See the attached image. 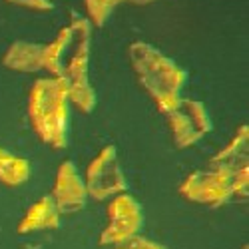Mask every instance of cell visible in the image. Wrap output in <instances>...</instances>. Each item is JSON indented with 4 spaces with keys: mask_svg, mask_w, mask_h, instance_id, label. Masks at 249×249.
Returning a JSON list of instances; mask_svg holds the SVG:
<instances>
[{
    "mask_svg": "<svg viewBox=\"0 0 249 249\" xmlns=\"http://www.w3.org/2000/svg\"><path fill=\"white\" fill-rule=\"evenodd\" d=\"M92 24L88 18L72 16L58 36L44 48V70L68 86L70 104L90 114L96 106V92L88 80Z\"/></svg>",
    "mask_w": 249,
    "mask_h": 249,
    "instance_id": "obj_1",
    "label": "cell"
},
{
    "mask_svg": "<svg viewBox=\"0 0 249 249\" xmlns=\"http://www.w3.org/2000/svg\"><path fill=\"white\" fill-rule=\"evenodd\" d=\"M8 2L30 8V10H36V12H50L54 8V4L50 2V0H8Z\"/></svg>",
    "mask_w": 249,
    "mask_h": 249,
    "instance_id": "obj_15",
    "label": "cell"
},
{
    "mask_svg": "<svg viewBox=\"0 0 249 249\" xmlns=\"http://www.w3.org/2000/svg\"><path fill=\"white\" fill-rule=\"evenodd\" d=\"M30 178V161L0 148V181L10 188L26 183Z\"/></svg>",
    "mask_w": 249,
    "mask_h": 249,
    "instance_id": "obj_12",
    "label": "cell"
},
{
    "mask_svg": "<svg viewBox=\"0 0 249 249\" xmlns=\"http://www.w3.org/2000/svg\"><path fill=\"white\" fill-rule=\"evenodd\" d=\"M168 124L174 134V142L178 148H192L196 143L212 132V120L207 114L205 106L197 100L181 98L176 108H172L168 114Z\"/></svg>",
    "mask_w": 249,
    "mask_h": 249,
    "instance_id": "obj_5",
    "label": "cell"
},
{
    "mask_svg": "<svg viewBox=\"0 0 249 249\" xmlns=\"http://www.w3.org/2000/svg\"><path fill=\"white\" fill-rule=\"evenodd\" d=\"M44 48L46 44L24 42L18 40L12 42L10 48L2 56V64L14 72H38L44 70Z\"/></svg>",
    "mask_w": 249,
    "mask_h": 249,
    "instance_id": "obj_10",
    "label": "cell"
},
{
    "mask_svg": "<svg viewBox=\"0 0 249 249\" xmlns=\"http://www.w3.org/2000/svg\"><path fill=\"white\" fill-rule=\"evenodd\" d=\"M124 249H165L163 245L152 241V239H146V237H142V235H134L130 237L128 241H124L122 243Z\"/></svg>",
    "mask_w": 249,
    "mask_h": 249,
    "instance_id": "obj_14",
    "label": "cell"
},
{
    "mask_svg": "<svg viewBox=\"0 0 249 249\" xmlns=\"http://www.w3.org/2000/svg\"><path fill=\"white\" fill-rule=\"evenodd\" d=\"M241 249H249V247H247V245H243V247H241Z\"/></svg>",
    "mask_w": 249,
    "mask_h": 249,
    "instance_id": "obj_18",
    "label": "cell"
},
{
    "mask_svg": "<svg viewBox=\"0 0 249 249\" xmlns=\"http://www.w3.org/2000/svg\"><path fill=\"white\" fill-rule=\"evenodd\" d=\"M84 183L88 196L98 201L114 197L128 190V181L122 172L116 146H106L90 161Z\"/></svg>",
    "mask_w": 249,
    "mask_h": 249,
    "instance_id": "obj_4",
    "label": "cell"
},
{
    "mask_svg": "<svg viewBox=\"0 0 249 249\" xmlns=\"http://www.w3.org/2000/svg\"><path fill=\"white\" fill-rule=\"evenodd\" d=\"M128 2H134V4H150V2H154V0H128Z\"/></svg>",
    "mask_w": 249,
    "mask_h": 249,
    "instance_id": "obj_16",
    "label": "cell"
},
{
    "mask_svg": "<svg viewBox=\"0 0 249 249\" xmlns=\"http://www.w3.org/2000/svg\"><path fill=\"white\" fill-rule=\"evenodd\" d=\"M126 0H84V6L88 12V20L94 26H104L108 22L110 14L114 12V8Z\"/></svg>",
    "mask_w": 249,
    "mask_h": 249,
    "instance_id": "obj_13",
    "label": "cell"
},
{
    "mask_svg": "<svg viewBox=\"0 0 249 249\" xmlns=\"http://www.w3.org/2000/svg\"><path fill=\"white\" fill-rule=\"evenodd\" d=\"M143 225V212L136 197L118 194L108 205V227L100 233V245H122L138 235Z\"/></svg>",
    "mask_w": 249,
    "mask_h": 249,
    "instance_id": "obj_6",
    "label": "cell"
},
{
    "mask_svg": "<svg viewBox=\"0 0 249 249\" xmlns=\"http://www.w3.org/2000/svg\"><path fill=\"white\" fill-rule=\"evenodd\" d=\"M60 212L50 196L40 197L34 201L24 217L18 223V233H34V231H44V230H58L60 227Z\"/></svg>",
    "mask_w": 249,
    "mask_h": 249,
    "instance_id": "obj_11",
    "label": "cell"
},
{
    "mask_svg": "<svg viewBox=\"0 0 249 249\" xmlns=\"http://www.w3.org/2000/svg\"><path fill=\"white\" fill-rule=\"evenodd\" d=\"M28 116L36 136L54 150L68 146L70 100L68 86L58 78H40L34 82L28 98Z\"/></svg>",
    "mask_w": 249,
    "mask_h": 249,
    "instance_id": "obj_2",
    "label": "cell"
},
{
    "mask_svg": "<svg viewBox=\"0 0 249 249\" xmlns=\"http://www.w3.org/2000/svg\"><path fill=\"white\" fill-rule=\"evenodd\" d=\"M247 148H249V128L241 126L235 134V138L227 143V146L212 160V168H217L225 174H230V178L247 172Z\"/></svg>",
    "mask_w": 249,
    "mask_h": 249,
    "instance_id": "obj_9",
    "label": "cell"
},
{
    "mask_svg": "<svg viewBox=\"0 0 249 249\" xmlns=\"http://www.w3.org/2000/svg\"><path fill=\"white\" fill-rule=\"evenodd\" d=\"M116 249H124V247H122V245H116Z\"/></svg>",
    "mask_w": 249,
    "mask_h": 249,
    "instance_id": "obj_17",
    "label": "cell"
},
{
    "mask_svg": "<svg viewBox=\"0 0 249 249\" xmlns=\"http://www.w3.org/2000/svg\"><path fill=\"white\" fill-rule=\"evenodd\" d=\"M50 197L54 199L58 212L64 213V215L78 213V212L84 210L86 199H88L86 183H84L78 168L72 161H62L60 163Z\"/></svg>",
    "mask_w": 249,
    "mask_h": 249,
    "instance_id": "obj_8",
    "label": "cell"
},
{
    "mask_svg": "<svg viewBox=\"0 0 249 249\" xmlns=\"http://www.w3.org/2000/svg\"><path fill=\"white\" fill-rule=\"evenodd\" d=\"M179 194L194 203H201L207 207H221L230 199H233L231 178L217 168L194 172L179 183Z\"/></svg>",
    "mask_w": 249,
    "mask_h": 249,
    "instance_id": "obj_7",
    "label": "cell"
},
{
    "mask_svg": "<svg viewBox=\"0 0 249 249\" xmlns=\"http://www.w3.org/2000/svg\"><path fill=\"white\" fill-rule=\"evenodd\" d=\"M128 52L142 88L150 94L161 114H168L181 100L185 72L172 58L148 42H134Z\"/></svg>",
    "mask_w": 249,
    "mask_h": 249,
    "instance_id": "obj_3",
    "label": "cell"
}]
</instances>
